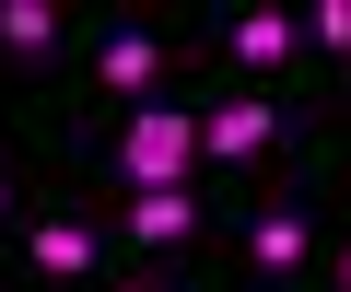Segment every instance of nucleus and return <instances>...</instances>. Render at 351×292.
I'll list each match as a JSON object with an SVG mask.
<instances>
[{
  "instance_id": "nucleus-11",
  "label": "nucleus",
  "mask_w": 351,
  "mask_h": 292,
  "mask_svg": "<svg viewBox=\"0 0 351 292\" xmlns=\"http://www.w3.org/2000/svg\"><path fill=\"white\" fill-rule=\"evenodd\" d=\"M339 292H351V245H339Z\"/></svg>"
},
{
  "instance_id": "nucleus-5",
  "label": "nucleus",
  "mask_w": 351,
  "mask_h": 292,
  "mask_svg": "<svg viewBox=\"0 0 351 292\" xmlns=\"http://www.w3.org/2000/svg\"><path fill=\"white\" fill-rule=\"evenodd\" d=\"M246 257H258L269 280H293V269L316 257V234H304V211H258V222H246Z\"/></svg>"
},
{
  "instance_id": "nucleus-9",
  "label": "nucleus",
  "mask_w": 351,
  "mask_h": 292,
  "mask_svg": "<svg viewBox=\"0 0 351 292\" xmlns=\"http://www.w3.org/2000/svg\"><path fill=\"white\" fill-rule=\"evenodd\" d=\"M304 47H351V0H304Z\"/></svg>"
},
{
  "instance_id": "nucleus-1",
  "label": "nucleus",
  "mask_w": 351,
  "mask_h": 292,
  "mask_svg": "<svg viewBox=\"0 0 351 292\" xmlns=\"http://www.w3.org/2000/svg\"><path fill=\"white\" fill-rule=\"evenodd\" d=\"M188 164H199V117L176 105V94L129 105V129H117V176H129V187H188Z\"/></svg>"
},
{
  "instance_id": "nucleus-3",
  "label": "nucleus",
  "mask_w": 351,
  "mask_h": 292,
  "mask_svg": "<svg viewBox=\"0 0 351 292\" xmlns=\"http://www.w3.org/2000/svg\"><path fill=\"white\" fill-rule=\"evenodd\" d=\"M94 82H106V94H152V82H164V47H152V24H117V36L94 47Z\"/></svg>"
},
{
  "instance_id": "nucleus-6",
  "label": "nucleus",
  "mask_w": 351,
  "mask_h": 292,
  "mask_svg": "<svg viewBox=\"0 0 351 292\" xmlns=\"http://www.w3.org/2000/svg\"><path fill=\"white\" fill-rule=\"evenodd\" d=\"M293 47H304V12H234V59L246 70H281Z\"/></svg>"
},
{
  "instance_id": "nucleus-10",
  "label": "nucleus",
  "mask_w": 351,
  "mask_h": 292,
  "mask_svg": "<svg viewBox=\"0 0 351 292\" xmlns=\"http://www.w3.org/2000/svg\"><path fill=\"white\" fill-rule=\"evenodd\" d=\"M0 222H12V176H0Z\"/></svg>"
},
{
  "instance_id": "nucleus-8",
  "label": "nucleus",
  "mask_w": 351,
  "mask_h": 292,
  "mask_svg": "<svg viewBox=\"0 0 351 292\" xmlns=\"http://www.w3.org/2000/svg\"><path fill=\"white\" fill-rule=\"evenodd\" d=\"M36 269L47 280H82L94 269V222H36Z\"/></svg>"
},
{
  "instance_id": "nucleus-7",
  "label": "nucleus",
  "mask_w": 351,
  "mask_h": 292,
  "mask_svg": "<svg viewBox=\"0 0 351 292\" xmlns=\"http://www.w3.org/2000/svg\"><path fill=\"white\" fill-rule=\"evenodd\" d=\"M0 47H12V59H47L59 47V0H0Z\"/></svg>"
},
{
  "instance_id": "nucleus-2",
  "label": "nucleus",
  "mask_w": 351,
  "mask_h": 292,
  "mask_svg": "<svg viewBox=\"0 0 351 292\" xmlns=\"http://www.w3.org/2000/svg\"><path fill=\"white\" fill-rule=\"evenodd\" d=\"M269 129H281V105H258V94H246V105H211V117H199V152L258 164V152H269Z\"/></svg>"
},
{
  "instance_id": "nucleus-12",
  "label": "nucleus",
  "mask_w": 351,
  "mask_h": 292,
  "mask_svg": "<svg viewBox=\"0 0 351 292\" xmlns=\"http://www.w3.org/2000/svg\"><path fill=\"white\" fill-rule=\"evenodd\" d=\"M117 292H164V280H117Z\"/></svg>"
},
{
  "instance_id": "nucleus-4",
  "label": "nucleus",
  "mask_w": 351,
  "mask_h": 292,
  "mask_svg": "<svg viewBox=\"0 0 351 292\" xmlns=\"http://www.w3.org/2000/svg\"><path fill=\"white\" fill-rule=\"evenodd\" d=\"M129 234H141V245H188V234H199V199H188V187H129Z\"/></svg>"
}]
</instances>
